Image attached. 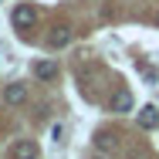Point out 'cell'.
I'll return each mask as SVG.
<instances>
[{
	"label": "cell",
	"instance_id": "obj_3",
	"mask_svg": "<svg viewBox=\"0 0 159 159\" xmlns=\"http://www.w3.org/2000/svg\"><path fill=\"white\" fill-rule=\"evenodd\" d=\"M135 119H139V129H159V108L156 105H142L135 112Z\"/></svg>",
	"mask_w": 159,
	"mask_h": 159
},
{
	"label": "cell",
	"instance_id": "obj_2",
	"mask_svg": "<svg viewBox=\"0 0 159 159\" xmlns=\"http://www.w3.org/2000/svg\"><path fill=\"white\" fill-rule=\"evenodd\" d=\"M34 20H37V14H34L31 3H17V7H14V27L24 31V27H31Z\"/></svg>",
	"mask_w": 159,
	"mask_h": 159
},
{
	"label": "cell",
	"instance_id": "obj_6",
	"mask_svg": "<svg viewBox=\"0 0 159 159\" xmlns=\"http://www.w3.org/2000/svg\"><path fill=\"white\" fill-rule=\"evenodd\" d=\"M108 108L112 112H132V95H129L125 88H119L115 95L108 98Z\"/></svg>",
	"mask_w": 159,
	"mask_h": 159
},
{
	"label": "cell",
	"instance_id": "obj_4",
	"mask_svg": "<svg viewBox=\"0 0 159 159\" xmlns=\"http://www.w3.org/2000/svg\"><path fill=\"white\" fill-rule=\"evenodd\" d=\"M68 41H71V27H51V34H48V48H54V51H61V48H68Z\"/></svg>",
	"mask_w": 159,
	"mask_h": 159
},
{
	"label": "cell",
	"instance_id": "obj_7",
	"mask_svg": "<svg viewBox=\"0 0 159 159\" xmlns=\"http://www.w3.org/2000/svg\"><path fill=\"white\" fill-rule=\"evenodd\" d=\"M34 75H37L41 81H51V78H58V64L54 61H37L34 64Z\"/></svg>",
	"mask_w": 159,
	"mask_h": 159
},
{
	"label": "cell",
	"instance_id": "obj_9",
	"mask_svg": "<svg viewBox=\"0 0 159 159\" xmlns=\"http://www.w3.org/2000/svg\"><path fill=\"white\" fill-rule=\"evenodd\" d=\"M51 139L61 142V139H64V125H51Z\"/></svg>",
	"mask_w": 159,
	"mask_h": 159
},
{
	"label": "cell",
	"instance_id": "obj_1",
	"mask_svg": "<svg viewBox=\"0 0 159 159\" xmlns=\"http://www.w3.org/2000/svg\"><path fill=\"white\" fill-rule=\"evenodd\" d=\"M10 156H14V159H37V156H41V149H37L34 139H20V142H14Z\"/></svg>",
	"mask_w": 159,
	"mask_h": 159
},
{
	"label": "cell",
	"instance_id": "obj_10",
	"mask_svg": "<svg viewBox=\"0 0 159 159\" xmlns=\"http://www.w3.org/2000/svg\"><path fill=\"white\" fill-rule=\"evenodd\" d=\"M95 159H105V156H95Z\"/></svg>",
	"mask_w": 159,
	"mask_h": 159
},
{
	"label": "cell",
	"instance_id": "obj_5",
	"mask_svg": "<svg viewBox=\"0 0 159 159\" xmlns=\"http://www.w3.org/2000/svg\"><path fill=\"white\" fill-rule=\"evenodd\" d=\"M24 98H27V85H20V81L3 88V105H20Z\"/></svg>",
	"mask_w": 159,
	"mask_h": 159
},
{
	"label": "cell",
	"instance_id": "obj_8",
	"mask_svg": "<svg viewBox=\"0 0 159 159\" xmlns=\"http://www.w3.org/2000/svg\"><path fill=\"white\" fill-rule=\"evenodd\" d=\"M95 146L102 149V152H112V149H119V139H115L112 132H98V135H95Z\"/></svg>",
	"mask_w": 159,
	"mask_h": 159
}]
</instances>
